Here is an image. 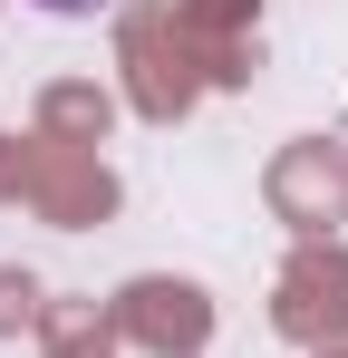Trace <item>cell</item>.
Wrapping results in <instances>:
<instances>
[{
    "label": "cell",
    "instance_id": "6da1fadb",
    "mask_svg": "<svg viewBox=\"0 0 348 358\" xmlns=\"http://www.w3.org/2000/svg\"><path fill=\"white\" fill-rule=\"evenodd\" d=\"M39 10H87V0H39Z\"/></svg>",
    "mask_w": 348,
    "mask_h": 358
}]
</instances>
